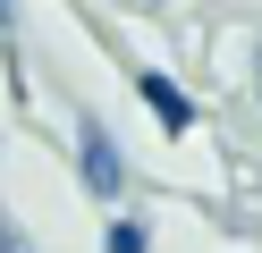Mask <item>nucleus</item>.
Returning a JSON list of instances; mask_svg holds the SVG:
<instances>
[{
	"label": "nucleus",
	"instance_id": "obj_1",
	"mask_svg": "<svg viewBox=\"0 0 262 253\" xmlns=\"http://www.w3.org/2000/svg\"><path fill=\"white\" fill-rule=\"evenodd\" d=\"M85 186L102 202H119L127 194V169H119V144H110V127H85Z\"/></svg>",
	"mask_w": 262,
	"mask_h": 253
},
{
	"label": "nucleus",
	"instance_id": "obj_2",
	"mask_svg": "<svg viewBox=\"0 0 262 253\" xmlns=\"http://www.w3.org/2000/svg\"><path fill=\"white\" fill-rule=\"evenodd\" d=\"M144 101H152V118H161V127H194V101L178 93L169 76H144Z\"/></svg>",
	"mask_w": 262,
	"mask_h": 253
},
{
	"label": "nucleus",
	"instance_id": "obj_3",
	"mask_svg": "<svg viewBox=\"0 0 262 253\" xmlns=\"http://www.w3.org/2000/svg\"><path fill=\"white\" fill-rule=\"evenodd\" d=\"M102 253H144V228H136V219H110V236H102Z\"/></svg>",
	"mask_w": 262,
	"mask_h": 253
},
{
	"label": "nucleus",
	"instance_id": "obj_4",
	"mask_svg": "<svg viewBox=\"0 0 262 253\" xmlns=\"http://www.w3.org/2000/svg\"><path fill=\"white\" fill-rule=\"evenodd\" d=\"M0 253H9V236H0Z\"/></svg>",
	"mask_w": 262,
	"mask_h": 253
}]
</instances>
